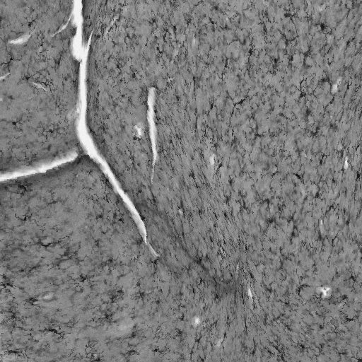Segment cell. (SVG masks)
Wrapping results in <instances>:
<instances>
[{"label":"cell","mask_w":362,"mask_h":362,"mask_svg":"<svg viewBox=\"0 0 362 362\" xmlns=\"http://www.w3.org/2000/svg\"><path fill=\"white\" fill-rule=\"evenodd\" d=\"M73 17L1 41V173L85 153L78 133L80 62Z\"/></svg>","instance_id":"obj_1"},{"label":"cell","mask_w":362,"mask_h":362,"mask_svg":"<svg viewBox=\"0 0 362 362\" xmlns=\"http://www.w3.org/2000/svg\"><path fill=\"white\" fill-rule=\"evenodd\" d=\"M74 8L71 1L0 0L1 41H13L47 27H64Z\"/></svg>","instance_id":"obj_2"},{"label":"cell","mask_w":362,"mask_h":362,"mask_svg":"<svg viewBox=\"0 0 362 362\" xmlns=\"http://www.w3.org/2000/svg\"><path fill=\"white\" fill-rule=\"evenodd\" d=\"M337 90V85L334 84L332 86V93H336Z\"/></svg>","instance_id":"obj_3"},{"label":"cell","mask_w":362,"mask_h":362,"mask_svg":"<svg viewBox=\"0 0 362 362\" xmlns=\"http://www.w3.org/2000/svg\"><path fill=\"white\" fill-rule=\"evenodd\" d=\"M348 166V163H347V161L345 162V165H344V168H346Z\"/></svg>","instance_id":"obj_4"}]
</instances>
